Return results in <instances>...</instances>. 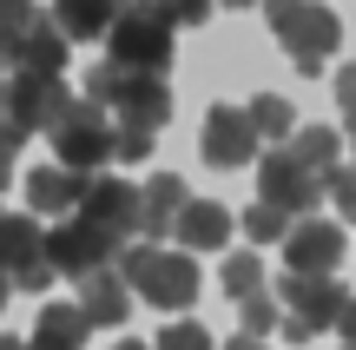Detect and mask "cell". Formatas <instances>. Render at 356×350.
<instances>
[{
	"label": "cell",
	"mask_w": 356,
	"mask_h": 350,
	"mask_svg": "<svg viewBox=\"0 0 356 350\" xmlns=\"http://www.w3.org/2000/svg\"><path fill=\"white\" fill-rule=\"evenodd\" d=\"M113 20H119V7H106V0H60L53 7L60 40H99V33H113Z\"/></svg>",
	"instance_id": "cell-21"
},
{
	"label": "cell",
	"mask_w": 356,
	"mask_h": 350,
	"mask_svg": "<svg viewBox=\"0 0 356 350\" xmlns=\"http://www.w3.org/2000/svg\"><path fill=\"white\" fill-rule=\"evenodd\" d=\"M13 73H26V79H60L66 73V40L53 33V20H40L33 33L20 40V53H13ZM7 73V79H13Z\"/></svg>",
	"instance_id": "cell-18"
},
{
	"label": "cell",
	"mask_w": 356,
	"mask_h": 350,
	"mask_svg": "<svg viewBox=\"0 0 356 350\" xmlns=\"http://www.w3.org/2000/svg\"><path fill=\"white\" fill-rule=\"evenodd\" d=\"M337 337H343V344H350V350H356V298H350V304H343V317H337Z\"/></svg>",
	"instance_id": "cell-31"
},
{
	"label": "cell",
	"mask_w": 356,
	"mask_h": 350,
	"mask_svg": "<svg viewBox=\"0 0 356 350\" xmlns=\"http://www.w3.org/2000/svg\"><path fill=\"white\" fill-rule=\"evenodd\" d=\"M264 20H270V33H277V47L297 60V73H323L337 40H343V20H337L330 7H310V0H277Z\"/></svg>",
	"instance_id": "cell-3"
},
{
	"label": "cell",
	"mask_w": 356,
	"mask_h": 350,
	"mask_svg": "<svg viewBox=\"0 0 356 350\" xmlns=\"http://www.w3.org/2000/svg\"><path fill=\"white\" fill-rule=\"evenodd\" d=\"M343 132H350V139H356V113H350V126H343Z\"/></svg>",
	"instance_id": "cell-38"
},
{
	"label": "cell",
	"mask_w": 356,
	"mask_h": 350,
	"mask_svg": "<svg viewBox=\"0 0 356 350\" xmlns=\"http://www.w3.org/2000/svg\"><path fill=\"white\" fill-rule=\"evenodd\" d=\"M7 298H13V285H7V278H0V311H7Z\"/></svg>",
	"instance_id": "cell-36"
},
{
	"label": "cell",
	"mask_w": 356,
	"mask_h": 350,
	"mask_svg": "<svg viewBox=\"0 0 356 350\" xmlns=\"http://www.w3.org/2000/svg\"><path fill=\"white\" fill-rule=\"evenodd\" d=\"M152 350H211V331L204 324H165L152 337Z\"/></svg>",
	"instance_id": "cell-27"
},
{
	"label": "cell",
	"mask_w": 356,
	"mask_h": 350,
	"mask_svg": "<svg viewBox=\"0 0 356 350\" xmlns=\"http://www.w3.org/2000/svg\"><path fill=\"white\" fill-rule=\"evenodd\" d=\"M191 205V185L178 172H159V179L139 185V238H172L178 212Z\"/></svg>",
	"instance_id": "cell-15"
},
{
	"label": "cell",
	"mask_w": 356,
	"mask_h": 350,
	"mask_svg": "<svg viewBox=\"0 0 356 350\" xmlns=\"http://www.w3.org/2000/svg\"><path fill=\"white\" fill-rule=\"evenodd\" d=\"M119 285L139 291L159 311H185V304L198 298V258L165 251V245H126L119 251Z\"/></svg>",
	"instance_id": "cell-2"
},
{
	"label": "cell",
	"mask_w": 356,
	"mask_h": 350,
	"mask_svg": "<svg viewBox=\"0 0 356 350\" xmlns=\"http://www.w3.org/2000/svg\"><path fill=\"white\" fill-rule=\"evenodd\" d=\"M337 145H343V132H330V126H297L291 145H284V159L304 166L310 179H330V172H337Z\"/></svg>",
	"instance_id": "cell-19"
},
{
	"label": "cell",
	"mask_w": 356,
	"mask_h": 350,
	"mask_svg": "<svg viewBox=\"0 0 356 350\" xmlns=\"http://www.w3.org/2000/svg\"><path fill=\"white\" fill-rule=\"evenodd\" d=\"M277 304H284V324H297L304 337H317V331H337V317H343L350 291L337 285V278H291V271H284Z\"/></svg>",
	"instance_id": "cell-9"
},
{
	"label": "cell",
	"mask_w": 356,
	"mask_h": 350,
	"mask_svg": "<svg viewBox=\"0 0 356 350\" xmlns=\"http://www.w3.org/2000/svg\"><path fill=\"white\" fill-rule=\"evenodd\" d=\"M0 350H26V337H13V331H0Z\"/></svg>",
	"instance_id": "cell-33"
},
{
	"label": "cell",
	"mask_w": 356,
	"mask_h": 350,
	"mask_svg": "<svg viewBox=\"0 0 356 350\" xmlns=\"http://www.w3.org/2000/svg\"><path fill=\"white\" fill-rule=\"evenodd\" d=\"M337 350H350V344H337Z\"/></svg>",
	"instance_id": "cell-39"
},
{
	"label": "cell",
	"mask_w": 356,
	"mask_h": 350,
	"mask_svg": "<svg viewBox=\"0 0 356 350\" xmlns=\"http://www.w3.org/2000/svg\"><path fill=\"white\" fill-rule=\"evenodd\" d=\"M7 185H13V159H0V192H7Z\"/></svg>",
	"instance_id": "cell-35"
},
{
	"label": "cell",
	"mask_w": 356,
	"mask_h": 350,
	"mask_svg": "<svg viewBox=\"0 0 356 350\" xmlns=\"http://www.w3.org/2000/svg\"><path fill=\"white\" fill-rule=\"evenodd\" d=\"M73 304H79V317H86V331H126L132 298H126V285H119V264H113V271H99V278H86Z\"/></svg>",
	"instance_id": "cell-17"
},
{
	"label": "cell",
	"mask_w": 356,
	"mask_h": 350,
	"mask_svg": "<svg viewBox=\"0 0 356 350\" xmlns=\"http://www.w3.org/2000/svg\"><path fill=\"white\" fill-rule=\"evenodd\" d=\"M113 350H152V344H113Z\"/></svg>",
	"instance_id": "cell-37"
},
{
	"label": "cell",
	"mask_w": 356,
	"mask_h": 350,
	"mask_svg": "<svg viewBox=\"0 0 356 350\" xmlns=\"http://www.w3.org/2000/svg\"><path fill=\"white\" fill-rule=\"evenodd\" d=\"M238 232V218H231L218 198H191L185 212H178V225H172V238H178V251H225V238Z\"/></svg>",
	"instance_id": "cell-16"
},
{
	"label": "cell",
	"mask_w": 356,
	"mask_h": 350,
	"mask_svg": "<svg viewBox=\"0 0 356 350\" xmlns=\"http://www.w3.org/2000/svg\"><path fill=\"white\" fill-rule=\"evenodd\" d=\"M106 47H113L119 73H152L159 79L172 66V20H165V7H119Z\"/></svg>",
	"instance_id": "cell-4"
},
{
	"label": "cell",
	"mask_w": 356,
	"mask_h": 350,
	"mask_svg": "<svg viewBox=\"0 0 356 350\" xmlns=\"http://www.w3.org/2000/svg\"><path fill=\"white\" fill-rule=\"evenodd\" d=\"M0 278L13 291H47L53 264H47V232L26 212H0Z\"/></svg>",
	"instance_id": "cell-7"
},
{
	"label": "cell",
	"mask_w": 356,
	"mask_h": 350,
	"mask_svg": "<svg viewBox=\"0 0 356 350\" xmlns=\"http://www.w3.org/2000/svg\"><path fill=\"white\" fill-rule=\"evenodd\" d=\"M73 218L126 245V238H139V185H126V179H86V198H79Z\"/></svg>",
	"instance_id": "cell-12"
},
{
	"label": "cell",
	"mask_w": 356,
	"mask_h": 350,
	"mask_svg": "<svg viewBox=\"0 0 356 350\" xmlns=\"http://www.w3.org/2000/svg\"><path fill=\"white\" fill-rule=\"evenodd\" d=\"M343 251H350L343 225H330V218H297L291 238H284V271H291V278H337Z\"/></svg>",
	"instance_id": "cell-11"
},
{
	"label": "cell",
	"mask_w": 356,
	"mask_h": 350,
	"mask_svg": "<svg viewBox=\"0 0 356 350\" xmlns=\"http://www.w3.org/2000/svg\"><path fill=\"white\" fill-rule=\"evenodd\" d=\"M152 145H159V132H126V126H113V159H119V166L152 159Z\"/></svg>",
	"instance_id": "cell-26"
},
{
	"label": "cell",
	"mask_w": 356,
	"mask_h": 350,
	"mask_svg": "<svg viewBox=\"0 0 356 350\" xmlns=\"http://www.w3.org/2000/svg\"><path fill=\"white\" fill-rule=\"evenodd\" d=\"M257 145H264V139H257V126H251V113H244V106H211V113H204V139H198L204 166H218V172L251 166Z\"/></svg>",
	"instance_id": "cell-13"
},
{
	"label": "cell",
	"mask_w": 356,
	"mask_h": 350,
	"mask_svg": "<svg viewBox=\"0 0 356 350\" xmlns=\"http://www.w3.org/2000/svg\"><path fill=\"white\" fill-rule=\"evenodd\" d=\"M86 106H99V113H119V126L126 132H159L172 119V86L152 73H119L113 60L92 66L86 73Z\"/></svg>",
	"instance_id": "cell-1"
},
{
	"label": "cell",
	"mask_w": 356,
	"mask_h": 350,
	"mask_svg": "<svg viewBox=\"0 0 356 350\" xmlns=\"http://www.w3.org/2000/svg\"><path fill=\"white\" fill-rule=\"evenodd\" d=\"M337 100H343V113H356V60L337 73Z\"/></svg>",
	"instance_id": "cell-30"
},
{
	"label": "cell",
	"mask_w": 356,
	"mask_h": 350,
	"mask_svg": "<svg viewBox=\"0 0 356 350\" xmlns=\"http://www.w3.org/2000/svg\"><path fill=\"white\" fill-rule=\"evenodd\" d=\"M244 113H251L257 139H284V145H291V132H297V106H291V100H277V93H257Z\"/></svg>",
	"instance_id": "cell-22"
},
{
	"label": "cell",
	"mask_w": 356,
	"mask_h": 350,
	"mask_svg": "<svg viewBox=\"0 0 356 350\" xmlns=\"http://www.w3.org/2000/svg\"><path fill=\"white\" fill-rule=\"evenodd\" d=\"M323 198H330V205L356 225V166H337L330 179H323Z\"/></svg>",
	"instance_id": "cell-25"
},
{
	"label": "cell",
	"mask_w": 356,
	"mask_h": 350,
	"mask_svg": "<svg viewBox=\"0 0 356 350\" xmlns=\"http://www.w3.org/2000/svg\"><path fill=\"white\" fill-rule=\"evenodd\" d=\"M53 152H60V166L66 172H79V179H92V172L113 159V119L99 113V106H86V100H66V113L53 119Z\"/></svg>",
	"instance_id": "cell-5"
},
{
	"label": "cell",
	"mask_w": 356,
	"mask_h": 350,
	"mask_svg": "<svg viewBox=\"0 0 356 350\" xmlns=\"http://www.w3.org/2000/svg\"><path fill=\"white\" fill-rule=\"evenodd\" d=\"M79 198H86L79 172H66V166L26 172V218H66V212H79Z\"/></svg>",
	"instance_id": "cell-14"
},
{
	"label": "cell",
	"mask_w": 356,
	"mask_h": 350,
	"mask_svg": "<svg viewBox=\"0 0 356 350\" xmlns=\"http://www.w3.org/2000/svg\"><path fill=\"white\" fill-rule=\"evenodd\" d=\"M257 205H270V212H284V218H317V205H323V179H310L304 166H291L284 152H270L264 166H257Z\"/></svg>",
	"instance_id": "cell-10"
},
{
	"label": "cell",
	"mask_w": 356,
	"mask_h": 350,
	"mask_svg": "<svg viewBox=\"0 0 356 350\" xmlns=\"http://www.w3.org/2000/svg\"><path fill=\"white\" fill-rule=\"evenodd\" d=\"M225 350H264V344H257V337H231Z\"/></svg>",
	"instance_id": "cell-34"
},
{
	"label": "cell",
	"mask_w": 356,
	"mask_h": 350,
	"mask_svg": "<svg viewBox=\"0 0 356 350\" xmlns=\"http://www.w3.org/2000/svg\"><path fill=\"white\" fill-rule=\"evenodd\" d=\"M60 113H66V86L60 79H26V73L0 79V126H7L20 145L33 139V132H47Z\"/></svg>",
	"instance_id": "cell-8"
},
{
	"label": "cell",
	"mask_w": 356,
	"mask_h": 350,
	"mask_svg": "<svg viewBox=\"0 0 356 350\" xmlns=\"http://www.w3.org/2000/svg\"><path fill=\"white\" fill-rule=\"evenodd\" d=\"M218 285H225V298H264V264H257V251H231L225 271H218Z\"/></svg>",
	"instance_id": "cell-23"
},
{
	"label": "cell",
	"mask_w": 356,
	"mask_h": 350,
	"mask_svg": "<svg viewBox=\"0 0 356 350\" xmlns=\"http://www.w3.org/2000/svg\"><path fill=\"white\" fill-rule=\"evenodd\" d=\"M119 251H126L119 238L92 232V225H79V218H60V225L47 232V264H53V278H73V285H86V278L113 271Z\"/></svg>",
	"instance_id": "cell-6"
},
{
	"label": "cell",
	"mask_w": 356,
	"mask_h": 350,
	"mask_svg": "<svg viewBox=\"0 0 356 350\" xmlns=\"http://www.w3.org/2000/svg\"><path fill=\"white\" fill-rule=\"evenodd\" d=\"M244 337H270L277 331V298H244Z\"/></svg>",
	"instance_id": "cell-28"
},
{
	"label": "cell",
	"mask_w": 356,
	"mask_h": 350,
	"mask_svg": "<svg viewBox=\"0 0 356 350\" xmlns=\"http://www.w3.org/2000/svg\"><path fill=\"white\" fill-rule=\"evenodd\" d=\"M238 225H244V238H257V245H284V238H291V218L270 212V205H251Z\"/></svg>",
	"instance_id": "cell-24"
},
{
	"label": "cell",
	"mask_w": 356,
	"mask_h": 350,
	"mask_svg": "<svg viewBox=\"0 0 356 350\" xmlns=\"http://www.w3.org/2000/svg\"><path fill=\"white\" fill-rule=\"evenodd\" d=\"M86 344V317H79V304H40V324L26 350H79Z\"/></svg>",
	"instance_id": "cell-20"
},
{
	"label": "cell",
	"mask_w": 356,
	"mask_h": 350,
	"mask_svg": "<svg viewBox=\"0 0 356 350\" xmlns=\"http://www.w3.org/2000/svg\"><path fill=\"white\" fill-rule=\"evenodd\" d=\"M13 152H20V139H13V132L0 126V159H13Z\"/></svg>",
	"instance_id": "cell-32"
},
{
	"label": "cell",
	"mask_w": 356,
	"mask_h": 350,
	"mask_svg": "<svg viewBox=\"0 0 356 350\" xmlns=\"http://www.w3.org/2000/svg\"><path fill=\"white\" fill-rule=\"evenodd\" d=\"M165 20L178 26V20H185V26H198V20H211V7H198V0H185V7H165Z\"/></svg>",
	"instance_id": "cell-29"
}]
</instances>
